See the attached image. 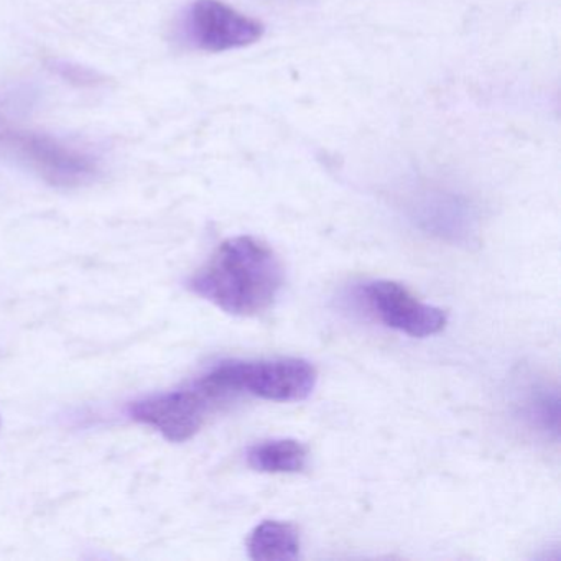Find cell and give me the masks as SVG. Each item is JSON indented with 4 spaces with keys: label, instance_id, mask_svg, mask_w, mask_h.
I'll use <instances>...</instances> for the list:
<instances>
[{
    "label": "cell",
    "instance_id": "obj_7",
    "mask_svg": "<svg viewBox=\"0 0 561 561\" xmlns=\"http://www.w3.org/2000/svg\"><path fill=\"white\" fill-rule=\"evenodd\" d=\"M412 208L420 222L438 231H458L471 222V205L442 190H423L413 199Z\"/></svg>",
    "mask_w": 561,
    "mask_h": 561
},
{
    "label": "cell",
    "instance_id": "obj_9",
    "mask_svg": "<svg viewBox=\"0 0 561 561\" xmlns=\"http://www.w3.org/2000/svg\"><path fill=\"white\" fill-rule=\"evenodd\" d=\"M308 449L297 439H268L251 446L248 462L251 468L268 474H290L304 471Z\"/></svg>",
    "mask_w": 561,
    "mask_h": 561
},
{
    "label": "cell",
    "instance_id": "obj_4",
    "mask_svg": "<svg viewBox=\"0 0 561 561\" xmlns=\"http://www.w3.org/2000/svg\"><path fill=\"white\" fill-rule=\"evenodd\" d=\"M180 31L195 50L221 54L261 41L264 25L219 0H195L183 15Z\"/></svg>",
    "mask_w": 561,
    "mask_h": 561
},
{
    "label": "cell",
    "instance_id": "obj_2",
    "mask_svg": "<svg viewBox=\"0 0 561 561\" xmlns=\"http://www.w3.org/2000/svg\"><path fill=\"white\" fill-rule=\"evenodd\" d=\"M198 382L219 403L248 392L275 402L307 399L317 386V370L304 359L226 360Z\"/></svg>",
    "mask_w": 561,
    "mask_h": 561
},
{
    "label": "cell",
    "instance_id": "obj_10",
    "mask_svg": "<svg viewBox=\"0 0 561 561\" xmlns=\"http://www.w3.org/2000/svg\"><path fill=\"white\" fill-rule=\"evenodd\" d=\"M528 416L545 430H553L558 433V420H560L558 393L540 392L531 397L528 403Z\"/></svg>",
    "mask_w": 561,
    "mask_h": 561
},
{
    "label": "cell",
    "instance_id": "obj_6",
    "mask_svg": "<svg viewBox=\"0 0 561 561\" xmlns=\"http://www.w3.org/2000/svg\"><path fill=\"white\" fill-rule=\"evenodd\" d=\"M370 310L386 327L412 337H428L445 330L446 317L442 308L422 304L405 287L396 282L377 280L363 288Z\"/></svg>",
    "mask_w": 561,
    "mask_h": 561
},
{
    "label": "cell",
    "instance_id": "obj_5",
    "mask_svg": "<svg viewBox=\"0 0 561 561\" xmlns=\"http://www.w3.org/2000/svg\"><path fill=\"white\" fill-rule=\"evenodd\" d=\"M218 405V400L196 380L186 389L133 403L129 415L136 422L152 426L170 442L183 443L202 430L209 413Z\"/></svg>",
    "mask_w": 561,
    "mask_h": 561
},
{
    "label": "cell",
    "instance_id": "obj_1",
    "mask_svg": "<svg viewBox=\"0 0 561 561\" xmlns=\"http://www.w3.org/2000/svg\"><path fill=\"white\" fill-rule=\"evenodd\" d=\"M284 268L268 245L249 236L222 242L193 275L190 290L236 317H257L274 305Z\"/></svg>",
    "mask_w": 561,
    "mask_h": 561
},
{
    "label": "cell",
    "instance_id": "obj_8",
    "mask_svg": "<svg viewBox=\"0 0 561 561\" xmlns=\"http://www.w3.org/2000/svg\"><path fill=\"white\" fill-rule=\"evenodd\" d=\"M248 550L252 560H295L300 553V534L288 522L264 520L252 530Z\"/></svg>",
    "mask_w": 561,
    "mask_h": 561
},
{
    "label": "cell",
    "instance_id": "obj_3",
    "mask_svg": "<svg viewBox=\"0 0 561 561\" xmlns=\"http://www.w3.org/2000/svg\"><path fill=\"white\" fill-rule=\"evenodd\" d=\"M0 144L55 186H83L100 175V162L87 150L44 134H4Z\"/></svg>",
    "mask_w": 561,
    "mask_h": 561
}]
</instances>
